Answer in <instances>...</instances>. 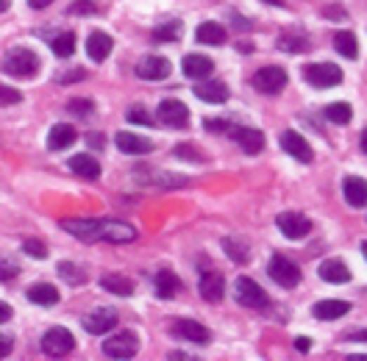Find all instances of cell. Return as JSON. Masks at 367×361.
<instances>
[{"instance_id": "6da1fadb", "label": "cell", "mask_w": 367, "mask_h": 361, "mask_svg": "<svg viewBox=\"0 0 367 361\" xmlns=\"http://www.w3.org/2000/svg\"><path fill=\"white\" fill-rule=\"evenodd\" d=\"M39 56L34 53V50H28V48H14V50H8L6 53V59H3V72L6 75H11V78H31V75H36L39 72Z\"/></svg>"}, {"instance_id": "7a4b0ae2", "label": "cell", "mask_w": 367, "mask_h": 361, "mask_svg": "<svg viewBox=\"0 0 367 361\" xmlns=\"http://www.w3.org/2000/svg\"><path fill=\"white\" fill-rule=\"evenodd\" d=\"M140 350V339L134 331H117L103 342V353L109 359H134Z\"/></svg>"}, {"instance_id": "3957f363", "label": "cell", "mask_w": 367, "mask_h": 361, "mask_svg": "<svg viewBox=\"0 0 367 361\" xmlns=\"http://www.w3.org/2000/svg\"><path fill=\"white\" fill-rule=\"evenodd\" d=\"M75 348V336L67 328H51L45 336H42V353L51 356V359H65L70 356Z\"/></svg>"}, {"instance_id": "277c9868", "label": "cell", "mask_w": 367, "mask_h": 361, "mask_svg": "<svg viewBox=\"0 0 367 361\" xmlns=\"http://www.w3.org/2000/svg\"><path fill=\"white\" fill-rule=\"evenodd\" d=\"M236 300L245 306V308H256V311H265L267 306H270V297H267V292L259 287L253 278H245V275H239L236 278Z\"/></svg>"}, {"instance_id": "5b68a950", "label": "cell", "mask_w": 367, "mask_h": 361, "mask_svg": "<svg viewBox=\"0 0 367 361\" xmlns=\"http://www.w3.org/2000/svg\"><path fill=\"white\" fill-rule=\"evenodd\" d=\"M303 78L314 86V89H328L342 83V70L331 62H317V64H306L303 67Z\"/></svg>"}, {"instance_id": "8992f818", "label": "cell", "mask_w": 367, "mask_h": 361, "mask_svg": "<svg viewBox=\"0 0 367 361\" xmlns=\"http://www.w3.org/2000/svg\"><path fill=\"white\" fill-rule=\"evenodd\" d=\"M267 273H270V278H273L279 287L293 289V287H298V284H300V267L295 264L293 259L281 256V253H276V256L270 259V264H267Z\"/></svg>"}, {"instance_id": "52a82bcc", "label": "cell", "mask_w": 367, "mask_h": 361, "mask_svg": "<svg viewBox=\"0 0 367 361\" xmlns=\"http://www.w3.org/2000/svg\"><path fill=\"white\" fill-rule=\"evenodd\" d=\"M251 83H253L256 92H262V95H279V92H284V86H287V72L281 70V67H262V70L253 75Z\"/></svg>"}, {"instance_id": "ba28073f", "label": "cell", "mask_w": 367, "mask_h": 361, "mask_svg": "<svg viewBox=\"0 0 367 361\" xmlns=\"http://www.w3.org/2000/svg\"><path fill=\"white\" fill-rule=\"evenodd\" d=\"M117 322H120V314H117L114 308H95L92 314L84 317V331L92 334V336H103V334H109Z\"/></svg>"}, {"instance_id": "9c48e42d", "label": "cell", "mask_w": 367, "mask_h": 361, "mask_svg": "<svg viewBox=\"0 0 367 361\" xmlns=\"http://www.w3.org/2000/svg\"><path fill=\"white\" fill-rule=\"evenodd\" d=\"M156 114H159V123H164L167 128H184L189 123V109L181 100H173V97L161 100Z\"/></svg>"}, {"instance_id": "30bf717a", "label": "cell", "mask_w": 367, "mask_h": 361, "mask_svg": "<svg viewBox=\"0 0 367 361\" xmlns=\"http://www.w3.org/2000/svg\"><path fill=\"white\" fill-rule=\"evenodd\" d=\"M98 239L103 242H114V245H126V242H134L137 239V231L120 219H103L100 222V231H98Z\"/></svg>"}, {"instance_id": "8fae6325", "label": "cell", "mask_w": 367, "mask_h": 361, "mask_svg": "<svg viewBox=\"0 0 367 361\" xmlns=\"http://www.w3.org/2000/svg\"><path fill=\"white\" fill-rule=\"evenodd\" d=\"M276 222H279V231H281L287 239H303V236H309V231H312V219H306V217L298 214V212H284Z\"/></svg>"}, {"instance_id": "7c38bea8", "label": "cell", "mask_w": 367, "mask_h": 361, "mask_svg": "<svg viewBox=\"0 0 367 361\" xmlns=\"http://www.w3.org/2000/svg\"><path fill=\"white\" fill-rule=\"evenodd\" d=\"M100 222L103 219H89V217H75V219H62V228L67 233H73L84 242H92L98 239V231H100Z\"/></svg>"}, {"instance_id": "4fadbf2b", "label": "cell", "mask_w": 367, "mask_h": 361, "mask_svg": "<svg viewBox=\"0 0 367 361\" xmlns=\"http://www.w3.org/2000/svg\"><path fill=\"white\" fill-rule=\"evenodd\" d=\"M114 144H117V150L126 153V156H145V153L153 150V142H150V139L137 137V134H131V131H120V134L114 137Z\"/></svg>"}, {"instance_id": "5bb4252c", "label": "cell", "mask_w": 367, "mask_h": 361, "mask_svg": "<svg viewBox=\"0 0 367 361\" xmlns=\"http://www.w3.org/2000/svg\"><path fill=\"white\" fill-rule=\"evenodd\" d=\"M198 289H201V297L209 300V303L222 300V294H225V278H222V273H218V270H206V273L201 275Z\"/></svg>"}, {"instance_id": "9a60e30c", "label": "cell", "mask_w": 367, "mask_h": 361, "mask_svg": "<svg viewBox=\"0 0 367 361\" xmlns=\"http://www.w3.org/2000/svg\"><path fill=\"white\" fill-rule=\"evenodd\" d=\"M173 70V64L164 59V56H145L140 64H137V75L145 78V81H161L167 78Z\"/></svg>"}, {"instance_id": "2e32d148", "label": "cell", "mask_w": 367, "mask_h": 361, "mask_svg": "<svg viewBox=\"0 0 367 361\" xmlns=\"http://www.w3.org/2000/svg\"><path fill=\"white\" fill-rule=\"evenodd\" d=\"M342 195L348 200V206L354 209H365L367 206V181L359 178V175H348L342 181Z\"/></svg>"}, {"instance_id": "e0dca14e", "label": "cell", "mask_w": 367, "mask_h": 361, "mask_svg": "<svg viewBox=\"0 0 367 361\" xmlns=\"http://www.w3.org/2000/svg\"><path fill=\"white\" fill-rule=\"evenodd\" d=\"M112 48H114V42H112V36L103 34V31H92L89 39H86V56H89L92 62H98V64L109 59Z\"/></svg>"}, {"instance_id": "ac0fdd59", "label": "cell", "mask_w": 367, "mask_h": 361, "mask_svg": "<svg viewBox=\"0 0 367 361\" xmlns=\"http://www.w3.org/2000/svg\"><path fill=\"white\" fill-rule=\"evenodd\" d=\"M281 147H284V153H290L293 158L303 161V164L312 161V147H309V142L298 131H284L281 134Z\"/></svg>"}, {"instance_id": "d6986e66", "label": "cell", "mask_w": 367, "mask_h": 361, "mask_svg": "<svg viewBox=\"0 0 367 361\" xmlns=\"http://www.w3.org/2000/svg\"><path fill=\"white\" fill-rule=\"evenodd\" d=\"M181 70L187 78H195V81H201V78H209L212 70H215V62L209 59V56H201V53H189V56H184V64H181Z\"/></svg>"}, {"instance_id": "ffe728a7", "label": "cell", "mask_w": 367, "mask_h": 361, "mask_svg": "<svg viewBox=\"0 0 367 361\" xmlns=\"http://www.w3.org/2000/svg\"><path fill=\"white\" fill-rule=\"evenodd\" d=\"M320 278L326 284H348L351 281V270L345 267L342 259H326L320 264Z\"/></svg>"}, {"instance_id": "44dd1931", "label": "cell", "mask_w": 367, "mask_h": 361, "mask_svg": "<svg viewBox=\"0 0 367 361\" xmlns=\"http://www.w3.org/2000/svg\"><path fill=\"white\" fill-rule=\"evenodd\" d=\"M195 97L198 100H206V103H225L228 100V86L222 81H198L195 86Z\"/></svg>"}, {"instance_id": "7402d4cb", "label": "cell", "mask_w": 367, "mask_h": 361, "mask_svg": "<svg viewBox=\"0 0 367 361\" xmlns=\"http://www.w3.org/2000/svg\"><path fill=\"white\" fill-rule=\"evenodd\" d=\"M231 134H234V139L239 142V147H242L248 156L262 153V147H265V134H262L259 128H234Z\"/></svg>"}, {"instance_id": "603a6c76", "label": "cell", "mask_w": 367, "mask_h": 361, "mask_svg": "<svg viewBox=\"0 0 367 361\" xmlns=\"http://www.w3.org/2000/svg\"><path fill=\"white\" fill-rule=\"evenodd\" d=\"M70 170H73L78 178H86V181L100 178V164L89 153H75L73 158H70Z\"/></svg>"}, {"instance_id": "cb8c5ba5", "label": "cell", "mask_w": 367, "mask_h": 361, "mask_svg": "<svg viewBox=\"0 0 367 361\" xmlns=\"http://www.w3.org/2000/svg\"><path fill=\"white\" fill-rule=\"evenodd\" d=\"M75 139H78V134H75L73 125H67V123H56V125L48 131V147H51V150H67Z\"/></svg>"}, {"instance_id": "d4e9b609", "label": "cell", "mask_w": 367, "mask_h": 361, "mask_svg": "<svg viewBox=\"0 0 367 361\" xmlns=\"http://www.w3.org/2000/svg\"><path fill=\"white\" fill-rule=\"evenodd\" d=\"M351 311V303L348 300H320L314 308H312V314L317 317V320H340V317H345Z\"/></svg>"}, {"instance_id": "484cf974", "label": "cell", "mask_w": 367, "mask_h": 361, "mask_svg": "<svg viewBox=\"0 0 367 361\" xmlns=\"http://www.w3.org/2000/svg\"><path fill=\"white\" fill-rule=\"evenodd\" d=\"M173 331H175L178 336H184V339H189V342H198V345L209 342V328L201 325V322H195V320H178V322L173 325Z\"/></svg>"}, {"instance_id": "4316f807", "label": "cell", "mask_w": 367, "mask_h": 361, "mask_svg": "<svg viewBox=\"0 0 367 361\" xmlns=\"http://www.w3.org/2000/svg\"><path fill=\"white\" fill-rule=\"evenodd\" d=\"M178 287H181V281H178V275H175L173 270H159V273H156L153 289H156L159 297H164V300L175 297V294H178Z\"/></svg>"}, {"instance_id": "83f0119b", "label": "cell", "mask_w": 367, "mask_h": 361, "mask_svg": "<svg viewBox=\"0 0 367 361\" xmlns=\"http://www.w3.org/2000/svg\"><path fill=\"white\" fill-rule=\"evenodd\" d=\"M195 39L201 45H222L225 42V28H222L220 22H215V20L201 22L198 31H195Z\"/></svg>"}, {"instance_id": "f1b7e54d", "label": "cell", "mask_w": 367, "mask_h": 361, "mask_svg": "<svg viewBox=\"0 0 367 361\" xmlns=\"http://www.w3.org/2000/svg\"><path fill=\"white\" fill-rule=\"evenodd\" d=\"M334 50L345 59H356L359 56V42H356V34L351 31H340L334 34Z\"/></svg>"}, {"instance_id": "f546056e", "label": "cell", "mask_w": 367, "mask_h": 361, "mask_svg": "<svg viewBox=\"0 0 367 361\" xmlns=\"http://www.w3.org/2000/svg\"><path fill=\"white\" fill-rule=\"evenodd\" d=\"M28 300L36 303V306H56L62 297H59V289L51 287V284H36V287L28 289Z\"/></svg>"}, {"instance_id": "4dcf8cb0", "label": "cell", "mask_w": 367, "mask_h": 361, "mask_svg": "<svg viewBox=\"0 0 367 361\" xmlns=\"http://www.w3.org/2000/svg\"><path fill=\"white\" fill-rule=\"evenodd\" d=\"M100 287L106 289V292H112V294H120V297H128V294L134 292V284H131L126 275H120V273L103 275V278H100Z\"/></svg>"}, {"instance_id": "1f68e13d", "label": "cell", "mask_w": 367, "mask_h": 361, "mask_svg": "<svg viewBox=\"0 0 367 361\" xmlns=\"http://www.w3.org/2000/svg\"><path fill=\"white\" fill-rule=\"evenodd\" d=\"M51 50H53L59 59H70V56L75 53V34L73 31H62V34H56L53 42H51Z\"/></svg>"}, {"instance_id": "d6a6232c", "label": "cell", "mask_w": 367, "mask_h": 361, "mask_svg": "<svg viewBox=\"0 0 367 361\" xmlns=\"http://www.w3.org/2000/svg\"><path fill=\"white\" fill-rule=\"evenodd\" d=\"M178 36H181V20H167L153 31V42H175Z\"/></svg>"}, {"instance_id": "836d02e7", "label": "cell", "mask_w": 367, "mask_h": 361, "mask_svg": "<svg viewBox=\"0 0 367 361\" xmlns=\"http://www.w3.org/2000/svg\"><path fill=\"white\" fill-rule=\"evenodd\" d=\"M326 117H328L334 125H348L351 117H354V111H351L348 103H331V106H326Z\"/></svg>"}, {"instance_id": "e575fe53", "label": "cell", "mask_w": 367, "mask_h": 361, "mask_svg": "<svg viewBox=\"0 0 367 361\" xmlns=\"http://www.w3.org/2000/svg\"><path fill=\"white\" fill-rule=\"evenodd\" d=\"M222 250H225V253L231 256V261H236V264H245L248 256H251L248 245L239 242V239H222Z\"/></svg>"}, {"instance_id": "d590c367", "label": "cell", "mask_w": 367, "mask_h": 361, "mask_svg": "<svg viewBox=\"0 0 367 361\" xmlns=\"http://www.w3.org/2000/svg\"><path fill=\"white\" fill-rule=\"evenodd\" d=\"M279 48L290 50V53H300V50L309 48V39H306V34H281L279 36Z\"/></svg>"}, {"instance_id": "8d00e7d4", "label": "cell", "mask_w": 367, "mask_h": 361, "mask_svg": "<svg viewBox=\"0 0 367 361\" xmlns=\"http://www.w3.org/2000/svg\"><path fill=\"white\" fill-rule=\"evenodd\" d=\"M59 275H62L67 284H73V287L86 281V273H84L78 264H73V261H62V264H59Z\"/></svg>"}, {"instance_id": "74e56055", "label": "cell", "mask_w": 367, "mask_h": 361, "mask_svg": "<svg viewBox=\"0 0 367 361\" xmlns=\"http://www.w3.org/2000/svg\"><path fill=\"white\" fill-rule=\"evenodd\" d=\"M126 120H128V123H134V125H147V128H150V125H156V117H153L147 109H142V106L128 109V111H126Z\"/></svg>"}, {"instance_id": "f35d334b", "label": "cell", "mask_w": 367, "mask_h": 361, "mask_svg": "<svg viewBox=\"0 0 367 361\" xmlns=\"http://www.w3.org/2000/svg\"><path fill=\"white\" fill-rule=\"evenodd\" d=\"M22 250H25L28 256H34V259H45V256H48V245L39 242V239H25V242H22Z\"/></svg>"}, {"instance_id": "ab89813d", "label": "cell", "mask_w": 367, "mask_h": 361, "mask_svg": "<svg viewBox=\"0 0 367 361\" xmlns=\"http://www.w3.org/2000/svg\"><path fill=\"white\" fill-rule=\"evenodd\" d=\"M67 109L78 114V117H86V114H92V100H86V97H75L67 103Z\"/></svg>"}, {"instance_id": "60d3db41", "label": "cell", "mask_w": 367, "mask_h": 361, "mask_svg": "<svg viewBox=\"0 0 367 361\" xmlns=\"http://www.w3.org/2000/svg\"><path fill=\"white\" fill-rule=\"evenodd\" d=\"M20 100H22V92H17V89H11V86H3V83H0V103L14 106V103H20Z\"/></svg>"}, {"instance_id": "b9f144b4", "label": "cell", "mask_w": 367, "mask_h": 361, "mask_svg": "<svg viewBox=\"0 0 367 361\" xmlns=\"http://www.w3.org/2000/svg\"><path fill=\"white\" fill-rule=\"evenodd\" d=\"M95 11H98V6L89 3V0H78L70 6V14H95Z\"/></svg>"}, {"instance_id": "7bdbcfd3", "label": "cell", "mask_w": 367, "mask_h": 361, "mask_svg": "<svg viewBox=\"0 0 367 361\" xmlns=\"http://www.w3.org/2000/svg\"><path fill=\"white\" fill-rule=\"evenodd\" d=\"M17 273H20L17 264H11V261H0V281H11V278H17Z\"/></svg>"}, {"instance_id": "ee69618b", "label": "cell", "mask_w": 367, "mask_h": 361, "mask_svg": "<svg viewBox=\"0 0 367 361\" xmlns=\"http://www.w3.org/2000/svg\"><path fill=\"white\" fill-rule=\"evenodd\" d=\"M206 128L212 134H228L231 131V123L228 120H206Z\"/></svg>"}, {"instance_id": "f6af8a7d", "label": "cell", "mask_w": 367, "mask_h": 361, "mask_svg": "<svg viewBox=\"0 0 367 361\" xmlns=\"http://www.w3.org/2000/svg\"><path fill=\"white\" fill-rule=\"evenodd\" d=\"M192 153H198L192 144H178V147H175V156H178V158H192V161H201V156H192Z\"/></svg>"}, {"instance_id": "bcb514c9", "label": "cell", "mask_w": 367, "mask_h": 361, "mask_svg": "<svg viewBox=\"0 0 367 361\" xmlns=\"http://www.w3.org/2000/svg\"><path fill=\"white\" fill-rule=\"evenodd\" d=\"M11 348H14V339L8 334H0V359H6L11 353Z\"/></svg>"}, {"instance_id": "7dc6e473", "label": "cell", "mask_w": 367, "mask_h": 361, "mask_svg": "<svg viewBox=\"0 0 367 361\" xmlns=\"http://www.w3.org/2000/svg\"><path fill=\"white\" fill-rule=\"evenodd\" d=\"M86 72L84 70H75V72H65V75H59V83H73V81H78V78H84Z\"/></svg>"}, {"instance_id": "c3c4849f", "label": "cell", "mask_w": 367, "mask_h": 361, "mask_svg": "<svg viewBox=\"0 0 367 361\" xmlns=\"http://www.w3.org/2000/svg\"><path fill=\"white\" fill-rule=\"evenodd\" d=\"M6 320H11V306L0 300V322H6Z\"/></svg>"}, {"instance_id": "681fc988", "label": "cell", "mask_w": 367, "mask_h": 361, "mask_svg": "<svg viewBox=\"0 0 367 361\" xmlns=\"http://www.w3.org/2000/svg\"><path fill=\"white\" fill-rule=\"evenodd\" d=\"M323 14H326V17H345V11H342L340 6H334V8L328 6V8H323Z\"/></svg>"}, {"instance_id": "f907efd6", "label": "cell", "mask_w": 367, "mask_h": 361, "mask_svg": "<svg viewBox=\"0 0 367 361\" xmlns=\"http://www.w3.org/2000/svg\"><path fill=\"white\" fill-rule=\"evenodd\" d=\"M295 348H298V350H300V353H306V350H309V348H312V342H309V339H306V336H300V339H295Z\"/></svg>"}, {"instance_id": "816d5d0a", "label": "cell", "mask_w": 367, "mask_h": 361, "mask_svg": "<svg viewBox=\"0 0 367 361\" xmlns=\"http://www.w3.org/2000/svg\"><path fill=\"white\" fill-rule=\"evenodd\" d=\"M351 342H367V328L365 331H356V334H348Z\"/></svg>"}, {"instance_id": "f5cc1de1", "label": "cell", "mask_w": 367, "mask_h": 361, "mask_svg": "<svg viewBox=\"0 0 367 361\" xmlns=\"http://www.w3.org/2000/svg\"><path fill=\"white\" fill-rule=\"evenodd\" d=\"M53 0H28V6L31 8H45V6H51Z\"/></svg>"}, {"instance_id": "db71d44e", "label": "cell", "mask_w": 367, "mask_h": 361, "mask_svg": "<svg viewBox=\"0 0 367 361\" xmlns=\"http://www.w3.org/2000/svg\"><path fill=\"white\" fill-rule=\"evenodd\" d=\"M362 150H365V153H367V128H365V131H362Z\"/></svg>"}, {"instance_id": "11a10c76", "label": "cell", "mask_w": 367, "mask_h": 361, "mask_svg": "<svg viewBox=\"0 0 367 361\" xmlns=\"http://www.w3.org/2000/svg\"><path fill=\"white\" fill-rule=\"evenodd\" d=\"M348 361H367V356H348Z\"/></svg>"}, {"instance_id": "9f6ffc18", "label": "cell", "mask_w": 367, "mask_h": 361, "mask_svg": "<svg viewBox=\"0 0 367 361\" xmlns=\"http://www.w3.org/2000/svg\"><path fill=\"white\" fill-rule=\"evenodd\" d=\"M8 8V0H0V11H6Z\"/></svg>"}, {"instance_id": "6f0895ef", "label": "cell", "mask_w": 367, "mask_h": 361, "mask_svg": "<svg viewBox=\"0 0 367 361\" xmlns=\"http://www.w3.org/2000/svg\"><path fill=\"white\" fill-rule=\"evenodd\" d=\"M362 253H365V259H367V242H365V247H362Z\"/></svg>"}]
</instances>
